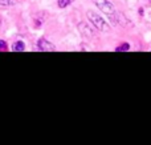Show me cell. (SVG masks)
<instances>
[{
    "instance_id": "cell-1",
    "label": "cell",
    "mask_w": 151,
    "mask_h": 145,
    "mask_svg": "<svg viewBox=\"0 0 151 145\" xmlns=\"http://www.w3.org/2000/svg\"><path fill=\"white\" fill-rule=\"evenodd\" d=\"M97 4V7L102 11L104 13H106L109 16L110 21H111L113 25H117L118 24V20H117V12H115V8L113 7V4L107 0H94Z\"/></svg>"
},
{
    "instance_id": "cell-2",
    "label": "cell",
    "mask_w": 151,
    "mask_h": 145,
    "mask_svg": "<svg viewBox=\"0 0 151 145\" xmlns=\"http://www.w3.org/2000/svg\"><path fill=\"white\" fill-rule=\"evenodd\" d=\"M88 19L90 20V23L93 24V25L96 27L98 31L107 32L110 29V25L106 23V20H105L102 16H99L98 13L93 12V11H89V12H88Z\"/></svg>"
},
{
    "instance_id": "cell-3",
    "label": "cell",
    "mask_w": 151,
    "mask_h": 145,
    "mask_svg": "<svg viewBox=\"0 0 151 145\" xmlns=\"http://www.w3.org/2000/svg\"><path fill=\"white\" fill-rule=\"evenodd\" d=\"M78 31H80V33L82 35L83 37H88V39H93L94 37V31L86 23H80L78 24Z\"/></svg>"
},
{
    "instance_id": "cell-4",
    "label": "cell",
    "mask_w": 151,
    "mask_h": 145,
    "mask_svg": "<svg viewBox=\"0 0 151 145\" xmlns=\"http://www.w3.org/2000/svg\"><path fill=\"white\" fill-rule=\"evenodd\" d=\"M37 47H39L40 51H45V52H53V51H56V47L52 43L48 41L47 39H40L37 41Z\"/></svg>"
},
{
    "instance_id": "cell-5",
    "label": "cell",
    "mask_w": 151,
    "mask_h": 145,
    "mask_svg": "<svg viewBox=\"0 0 151 145\" xmlns=\"http://www.w3.org/2000/svg\"><path fill=\"white\" fill-rule=\"evenodd\" d=\"M117 20H118V24H121L122 27H129L131 24L130 20H127L122 12H117Z\"/></svg>"
},
{
    "instance_id": "cell-6",
    "label": "cell",
    "mask_w": 151,
    "mask_h": 145,
    "mask_svg": "<svg viewBox=\"0 0 151 145\" xmlns=\"http://www.w3.org/2000/svg\"><path fill=\"white\" fill-rule=\"evenodd\" d=\"M15 3L16 0H0V7H12Z\"/></svg>"
},
{
    "instance_id": "cell-7",
    "label": "cell",
    "mask_w": 151,
    "mask_h": 145,
    "mask_svg": "<svg viewBox=\"0 0 151 145\" xmlns=\"http://www.w3.org/2000/svg\"><path fill=\"white\" fill-rule=\"evenodd\" d=\"M129 49H130V44H129V43H123L122 45H119V47L115 48L117 52H125V51H129Z\"/></svg>"
},
{
    "instance_id": "cell-8",
    "label": "cell",
    "mask_w": 151,
    "mask_h": 145,
    "mask_svg": "<svg viewBox=\"0 0 151 145\" xmlns=\"http://www.w3.org/2000/svg\"><path fill=\"white\" fill-rule=\"evenodd\" d=\"M25 49V45H24L23 41H17L15 45H13V51H17V52H21V51Z\"/></svg>"
},
{
    "instance_id": "cell-9",
    "label": "cell",
    "mask_w": 151,
    "mask_h": 145,
    "mask_svg": "<svg viewBox=\"0 0 151 145\" xmlns=\"http://www.w3.org/2000/svg\"><path fill=\"white\" fill-rule=\"evenodd\" d=\"M70 3H72V0H57V4H58V7H60V8L68 7Z\"/></svg>"
},
{
    "instance_id": "cell-10",
    "label": "cell",
    "mask_w": 151,
    "mask_h": 145,
    "mask_svg": "<svg viewBox=\"0 0 151 145\" xmlns=\"http://www.w3.org/2000/svg\"><path fill=\"white\" fill-rule=\"evenodd\" d=\"M7 43L4 40H0V51H7Z\"/></svg>"
},
{
    "instance_id": "cell-11",
    "label": "cell",
    "mask_w": 151,
    "mask_h": 145,
    "mask_svg": "<svg viewBox=\"0 0 151 145\" xmlns=\"http://www.w3.org/2000/svg\"><path fill=\"white\" fill-rule=\"evenodd\" d=\"M0 25H1V21H0Z\"/></svg>"
}]
</instances>
